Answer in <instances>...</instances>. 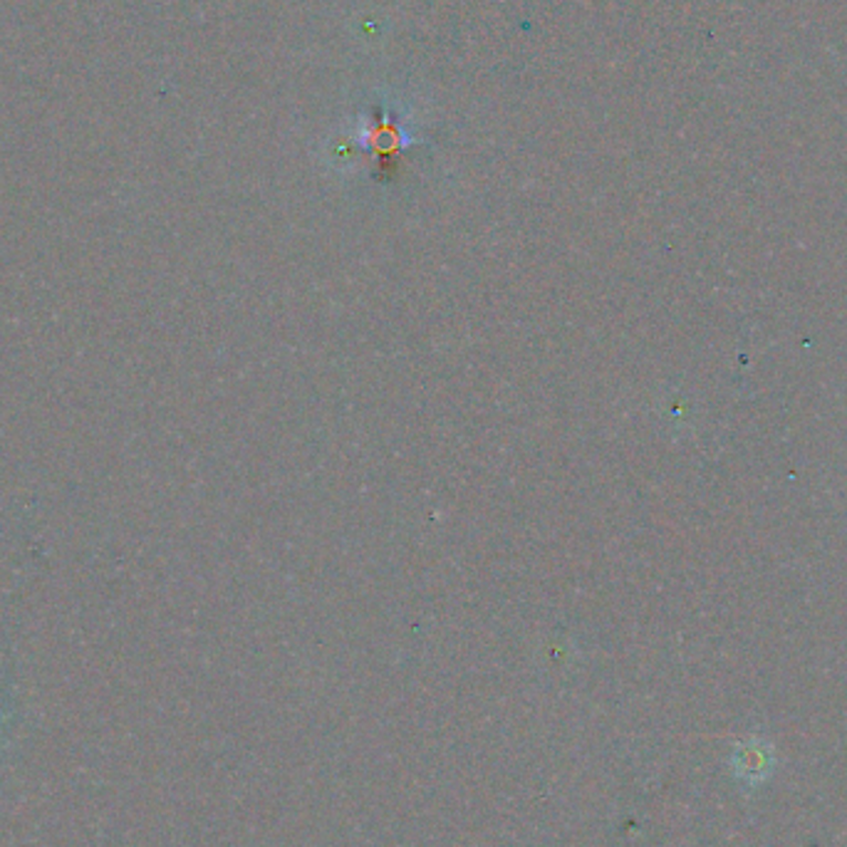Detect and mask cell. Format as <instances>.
Segmentation results:
<instances>
[{
    "mask_svg": "<svg viewBox=\"0 0 847 847\" xmlns=\"http://www.w3.org/2000/svg\"><path fill=\"white\" fill-rule=\"evenodd\" d=\"M731 766L734 773L746 783H761L768 778L773 768V748L761 738H748L744 744H738L734 756H731Z\"/></svg>",
    "mask_w": 847,
    "mask_h": 847,
    "instance_id": "obj_1",
    "label": "cell"
}]
</instances>
